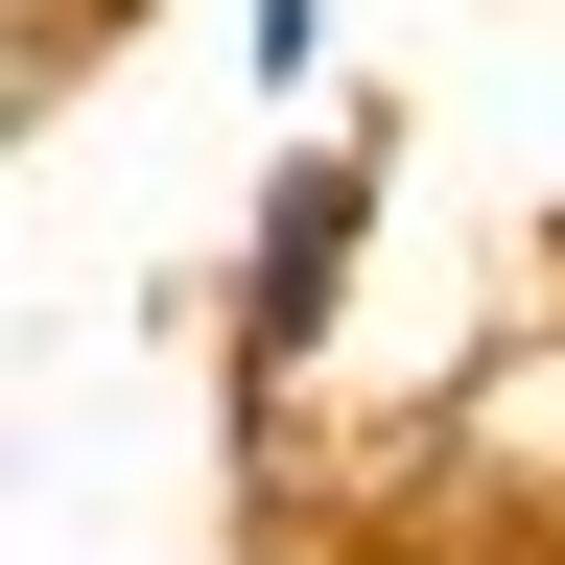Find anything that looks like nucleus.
I'll return each mask as SVG.
<instances>
[{"mask_svg": "<svg viewBox=\"0 0 565 565\" xmlns=\"http://www.w3.org/2000/svg\"><path fill=\"white\" fill-rule=\"evenodd\" d=\"M236 95H259V118L330 95V0H236ZM330 118H353V95H330Z\"/></svg>", "mask_w": 565, "mask_h": 565, "instance_id": "obj_2", "label": "nucleus"}, {"mask_svg": "<svg viewBox=\"0 0 565 565\" xmlns=\"http://www.w3.org/2000/svg\"><path fill=\"white\" fill-rule=\"evenodd\" d=\"M377 212H401V118L353 95V118H307V141H259V212H236V353H259V401L307 377V353L377 307Z\"/></svg>", "mask_w": 565, "mask_h": 565, "instance_id": "obj_1", "label": "nucleus"}]
</instances>
